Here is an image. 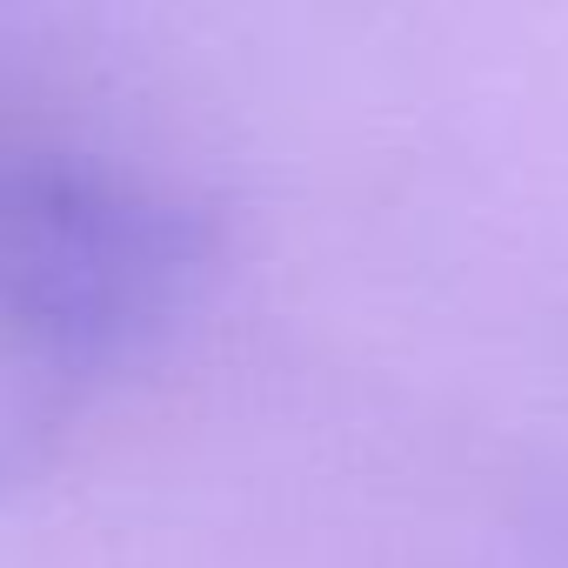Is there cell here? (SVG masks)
Returning a JSON list of instances; mask_svg holds the SVG:
<instances>
[{
    "instance_id": "1",
    "label": "cell",
    "mask_w": 568,
    "mask_h": 568,
    "mask_svg": "<svg viewBox=\"0 0 568 568\" xmlns=\"http://www.w3.org/2000/svg\"><path fill=\"white\" fill-rule=\"evenodd\" d=\"M201 254L207 234L174 194L0 128V335L108 355L181 302Z\"/></svg>"
}]
</instances>
